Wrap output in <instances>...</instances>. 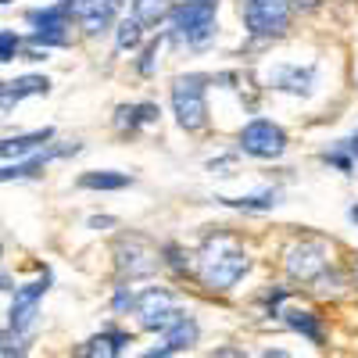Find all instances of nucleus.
Returning a JSON list of instances; mask_svg holds the SVG:
<instances>
[{
  "label": "nucleus",
  "mask_w": 358,
  "mask_h": 358,
  "mask_svg": "<svg viewBox=\"0 0 358 358\" xmlns=\"http://www.w3.org/2000/svg\"><path fill=\"white\" fill-rule=\"evenodd\" d=\"M251 255L229 233H212L194 255V273L208 290H233L248 276Z\"/></svg>",
  "instance_id": "f257e3e1"
},
{
  "label": "nucleus",
  "mask_w": 358,
  "mask_h": 358,
  "mask_svg": "<svg viewBox=\"0 0 358 358\" xmlns=\"http://www.w3.org/2000/svg\"><path fill=\"white\" fill-rule=\"evenodd\" d=\"M215 11H219V0H183L179 8L169 11L172 36L190 47H204L215 36Z\"/></svg>",
  "instance_id": "f03ea898"
},
{
  "label": "nucleus",
  "mask_w": 358,
  "mask_h": 358,
  "mask_svg": "<svg viewBox=\"0 0 358 358\" xmlns=\"http://www.w3.org/2000/svg\"><path fill=\"white\" fill-rule=\"evenodd\" d=\"M208 79L204 76H179L172 79V111L176 122L187 133H197L208 126Z\"/></svg>",
  "instance_id": "7ed1b4c3"
},
{
  "label": "nucleus",
  "mask_w": 358,
  "mask_h": 358,
  "mask_svg": "<svg viewBox=\"0 0 358 358\" xmlns=\"http://www.w3.org/2000/svg\"><path fill=\"white\" fill-rule=\"evenodd\" d=\"M115 268H118L122 280L151 276L158 268V248L147 241L143 233H122L115 241Z\"/></svg>",
  "instance_id": "20e7f679"
},
{
  "label": "nucleus",
  "mask_w": 358,
  "mask_h": 358,
  "mask_svg": "<svg viewBox=\"0 0 358 358\" xmlns=\"http://www.w3.org/2000/svg\"><path fill=\"white\" fill-rule=\"evenodd\" d=\"M287 276L297 280V283H312L322 268H330V244L326 241H315V236H305V241H294L287 248Z\"/></svg>",
  "instance_id": "39448f33"
},
{
  "label": "nucleus",
  "mask_w": 358,
  "mask_h": 358,
  "mask_svg": "<svg viewBox=\"0 0 358 358\" xmlns=\"http://www.w3.org/2000/svg\"><path fill=\"white\" fill-rule=\"evenodd\" d=\"M133 308H136V315H140V326H143V330H151V334H165L179 315H187L183 308L176 305V297H172L165 287L143 290L136 301H133Z\"/></svg>",
  "instance_id": "423d86ee"
},
{
  "label": "nucleus",
  "mask_w": 358,
  "mask_h": 358,
  "mask_svg": "<svg viewBox=\"0 0 358 358\" xmlns=\"http://www.w3.org/2000/svg\"><path fill=\"white\" fill-rule=\"evenodd\" d=\"M241 151L251 155V158H280L287 151V133L276 126V122H268V118H255V122H248L241 129Z\"/></svg>",
  "instance_id": "0eeeda50"
},
{
  "label": "nucleus",
  "mask_w": 358,
  "mask_h": 358,
  "mask_svg": "<svg viewBox=\"0 0 358 358\" xmlns=\"http://www.w3.org/2000/svg\"><path fill=\"white\" fill-rule=\"evenodd\" d=\"M244 25L251 36H280L290 25V0H248Z\"/></svg>",
  "instance_id": "6e6552de"
},
{
  "label": "nucleus",
  "mask_w": 358,
  "mask_h": 358,
  "mask_svg": "<svg viewBox=\"0 0 358 358\" xmlns=\"http://www.w3.org/2000/svg\"><path fill=\"white\" fill-rule=\"evenodd\" d=\"M47 287H50V276L43 273L40 280H33V283H25V287L15 290V301H11V312H8L15 334H25L29 326L36 322V315H40V301H43Z\"/></svg>",
  "instance_id": "1a4fd4ad"
},
{
  "label": "nucleus",
  "mask_w": 358,
  "mask_h": 358,
  "mask_svg": "<svg viewBox=\"0 0 358 358\" xmlns=\"http://www.w3.org/2000/svg\"><path fill=\"white\" fill-rule=\"evenodd\" d=\"M69 4H72V18H79V25L86 29L90 36L111 29L115 11H118L115 0H69Z\"/></svg>",
  "instance_id": "9d476101"
},
{
  "label": "nucleus",
  "mask_w": 358,
  "mask_h": 358,
  "mask_svg": "<svg viewBox=\"0 0 358 358\" xmlns=\"http://www.w3.org/2000/svg\"><path fill=\"white\" fill-rule=\"evenodd\" d=\"M129 344V337L126 334H97V337H90V341H83L79 348H76V355L72 358H111V355H118Z\"/></svg>",
  "instance_id": "9b49d317"
},
{
  "label": "nucleus",
  "mask_w": 358,
  "mask_h": 358,
  "mask_svg": "<svg viewBox=\"0 0 358 358\" xmlns=\"http://www.w3.org/2000/svg\"><path fill=\"white\" fill-rule=\"evenodd\" d=\"M312 83H315V69H301V65H290V69H276L273 72V86L283 90V94H312Z\"/></svg>",
  "instance_id": "f8f14e48"
},
{
  "label": "nucleus",
  "mask_w": 358,
  "mask_h": 358,
  "mask_svg": "<svg viewBox=\"0 0 358 358\" xmlns=\"http://www.w3.org/2000/svg\"><path fill=\"white\" fill-rule=\"evenodd\" d=\"M50 83L43 76H22L18 83H8L4 94H0V115H4L11 104H18L22 97H36V94H47Z\"/></svg>",
  "instance_id": "ddd939ff"
},
{
  "label": "nucleus",
  "mask_w": 358,
  "mask_h": 358,
  "mask_svg": "<svg viewBox=\"0 0 358 358\" xmlns=\"http://www.w3.org/2000/svg\"><path fill=\"white\" fill-rule=\"evenodd\" d=\"M54 136V129H36V133H22V136H11V140H0V158H25L47 147V140Z\"/></svg>",
  "instance_id": "4468645a"
},
{
  "label": "nucleus",
  "mask_w": 358,
  "mask_h": 358,
  "mask_svg": "<svg viewBox=\"0 0 358 358\" xmlns=\"http://www.w3.org/2000/svg\"><path fill=\"white\" fill-rule=\"evenodd\" d=\"M197 337H201L197 322H194L190 315H179L169 330H165V351H187V348L197 344Z\"/></svg>",
  "instance_id": "2eb2a0df"
},
{
  "label": "nucleus",
  "mask_w": 358,
  "mask_h": 358,
  "mask_svg": "<svg viewBox=\"0 0 358 358\" xmlns=\"http://www.w3.org/2000/svg\"><path fill=\"white\" fill-rule=\"evenodd\" d=\"M172 11V0H133V18L143 25V29H155L169 18Z\"/></svg>",
  "instance_id": "dca6fc26"
},
{
  "label": "nucleus",
  "mask_w": 358,
  "mask_h": 358,
  "mask_svg": "<svg viewBox=\"0 0 358 358\" xmlns=\"http://www.w3.org/2000/svg\"><path fill=\"white\" fill-rule=\"evenodd\" d=\"M133 183V176L126 172H83L79 187L83 190H126Z\"/></svg>",
  "instance_id": "f3484780"
},
{
  "label": "nucleus",
  "mask_w": 358,
  "mask_h": 358,
  "mask_svg": "<svg viewBox=\"0 0 358 358\" xmlns=\"http://www.w3.org/2000/svg\"><path fill=\"white\" fill-rule=\"evenodd\" d=\"M283 319H287V326H290L294 334L308 337L312 344H322V341H326V337H322V326H319V315H312V312H287Z\"/></svg>",
  "instance_id": "a211bd4d"
},
{
  "label": "nucleus",
  "mask_w": 358,
  "mask_h": 358,
  "mask_svg": "<svg viewBox=\"0 0 358 358\" xmlns=\"http://www.w3.org/2000/svg\"><path fill=\"white\" fill-rule=\"evenodd\" d=\"M47 165V155L43 158H29V162H15V165H4L0 169V183H11V179H36Z\"/></svg>",
  "instance_id": "6ab92c4d"
},
{
  "label": "nucleus",
  "mask_w": 358,
  "mask_h": 358,
  "mask_svg": "<svg viewBox=\"0 0 358 358\" xmlns=\"http://www.w3.org/2000/svg\"><path fill=\"white\" fill-rule=\"evenodd\" d=\"M140 40H143V25H140L136 18L118 22V33H115V43H118V50H133V47H140Z\"/></svg>",
  "instance_id": "aec40b11"
},
{
  "label": "nucleus",
  "mask_w": 358,
  "mask_h": 358,
  "mask_svg": "<svg viewBox=\"0 0 358 358\" xmlns=\"http://www.w3.org/2000/svg\"><path fill=\"white\" fill-rule=\"evenodd\" d=\"M69 25H40L33 33V43L36 47H69Z\"/></svg>",
  "instance_id": "412c9836"
},
{
  "label": "nucleus",
  "mask_w": 358,
  "mask_h": 358,
  "mask_svg": "<svg viewBox=\"0 0 358 358\" xmlns=\"http://www.w3.org/2000/svg\"><path fill=\"white\" fill-rule=\"evenodd\" d=\"M229 208H244V212H268L276 204V194H258V197H219Z\"/></svg>",
  "instance_id": "4be33fe9"
},
{
  "label": "nucleus",
  "mask_w": 358,
  "mask_h": 358,
  "mask_svg": "<svg viewBox=\"0 0 358 358\" xmlns=\"http://www.w3.org/2000/svg\"><path fill=\"white\" fill-rule=\"evenodd\" d=\"M115 126L122 129V133H126V129L133 133V129L140 126V108H136V104H122V108L115 111Z\"/></svg>",
  "instance_id": "5701e85b"
},
{
  "label": "nucleus",
  "mask_w": 358,
  "mask_h": 358,
  "mask_svg": "<svg viewBox=\"0 0 358 358\" xmlns=\"http://www.w3.org/2000/svg\"><path fill=\"white\" fill-rule=\"evenodd\" d=\"M158 50H162V40L147 43V50H143V62H140V76H155V65H158Z\"/></svg>",
  "instance_id": "b1692460"
},
{
  "label": "nucleus",
  "mask_w": 358,
  "mask_h": 358,
  "mask_svg": "<svg viewBox=\"0 0 358 358\" xmlns=\"http://www.w3.org/2000/svg\"><path fill=\"white\" fill-rule=\"evenodd\" d=\"M18 47H22V40L15 33H0V62H11L18 54Z\"/></svg>",
  "instance_id": "393cba45"
},
{
  "label": "nucleus",
  "mask_w": 358,
  "mask_h": 358,
  "mask_svg": "<svg viewBox=\"0 0 358 358\" xmlns=\"http://www.w3.org/2000/svg\"><path fill=\"white\" fill-rule=\"evenodd\" d=\"M133 301H136V297H133V294H129L126 287H118V294H115V312H126V308H129Z\"/></svg>",
  "instance_id": "a878e982"
},
{
  "label": "nucleus",
  "mask_w": 358,
  "mask_h": 358,
  "mask_svg": "<svg viewBox=\"0 0 358 358\" xmlns=\"http://www.w3.org/2000/svg\"><path fill=\"white\" fill-rule=\"evenodd\" d=\"M0 358H18V344L4 334H0Z\"/></svg>",
  "instance_id": "bb28decb"
},
{
  "label": "nucleus",
  "mask_w": 358,
  "mask_h": 358,
  "mask_svg": "<svg viewBox=\"0 0 358 358\" xmlns=\"http://www.w3.org/2000/svg\"><path fill=\"white\" fill-rule=\"evenodd\" d=\"M165 255H169V265H172V268H179V273L187 268V262H183V251H179V248H165Z\"/></svg>",
  "instance_id": "cd10ccee"
},
{
  "label": "nucleus",
  "mask_w": 358,
  "mask_h": 358,
  "mask_svg": "<svg viewBox=\"0 0 358 358\" xmlns=\"http://www.w3.org/2000/svg\"><path fill=\"white\" fill-rule=\"evenodd\" d=\"M140 108V122H158V108L155 104H136Z\"/></svg>",
  "instance_id": "c85d7f7f"
},
{
  "label": "nucleus",
  "mask_w": 358,
  "mask_h": 358,
  "mask_svg": "<svg viewBox=\"0 0 358 358\" xmlns=\"http://www.w3.org/2000/svg\"><path fill=\"white\" fill-rule=\"evenodd\" d=\"M212 358H248L244 351H236V348H222V351H215Z\"/></svg>",
  "instance_id": "c756f323"
},
{
  "label": "nucleus",
  "mask_w": 358,
  "mask_h": 358,
  "mask_svg": "<svg viewBox=\"0 0 358 358\" xmlns=\"http://www.w3.org/2000/svg\"><path fill=\"white\" fill-rule=\"evenodd\" d=\"M344 147H348V155H351V158H358V133H355V136H351Z\"/></svg>",
  "instance_id": "7c9ffc66"
},
{
  "label": "nucleus",
  "mask_w": 358,
  "mask_h": 358,
  "mask_svg": "<svg viewBox=\"0 0 358 358\" xmlns=\"http://www.w3.org/2000/svg\"><path fill=\"white\" fill-rule=\"evenodd\" d=\"M290 4H297V8H315V4H322V0H290Z\"/></svg>",
  "instance_id": "2f4dec72"
},
{
  "label": "nucleus",
  "mask_w": 358,
  "mask_h": 358,
  "mask_svg": "<svg viewBox=\"0 0 358 358\" xmlns=\"http://www.w3.org/2000/svg\"><path fill=\"white\" fill-rule=\"evenodd\" d=\"M115 219H90V226H94V229H101V226H111Z\"/></svg>",
  "instance_id": "473e14b6"
},
{
  "label": "nucleus",
  "mask_w": 358,
  "mask_h": 358,
  "mask_svg": "<svg viewBox=\"0 0 358 358\" xmlns=\"http://www.w3.org/2000/svg\"><path fill=\"white\" fill-rule=\"evenodd\" d=\"M262 358H290V355H287V351H265Z\"/></svg>",
  "instance_id": "72a5a7b5"
},
{
  "label": "nucleus",
  "mask_w": 358,
  "mask_h": 358,
  "mask_svg": "<svg viewBox=\"0 0 358 358\" xmlns=\"http://www.w3.org/2000/svg\"><path fill=\"white\" fill-rule=\"evenodd\" d=\"M0 290H15V287H11V280H8V276H0Z\"/></svg>",
  "instance_id": "f704fd0d"
},
{
  "label": "nucleus",
  "mask_w": 358,
  "mask_h": 358,
  "mask_svg": "<svg viewBox=\"0 0 358 358\" xmlns=\"http://www.w3.org/2000/svg\"><path fill=\"white\" fill-rule=\"evenodd\" d=\"M355 283H358V258H355Z\"/></svg>",
  "instance_id": "c9c22d12"
},
{
  "label": "nucleus",
  "mask_w": 358,
  "mask_h": 358,
  "mask_svg": "<svg viewBox=\"0 0 358 358\" xmlns=\"http://www.w3.org/2000/svg\"><path fill=\"white\" fill-rule=\"evenodd\" d=\"M4 86H8V83H0V94H4Z\"/></svg>",
  "instance_id": "e433bc0d"
},
{
  "label": "nucleus",
  "mask_w": 358,
  "mask_h": 358,
  "mask_svg": "<svg viewBox=\"0 0 358 358\" xmlns=\"http://www.w3.org/2000/svg\"><path fill=\"white\" fill-rule=\"evenodd\" d=\"M0 258H4V244H0Z\"/></svg>",
  "instance_id": "4c0bfd02"
},
{
  "label": "nucleus",
  "mask_w": 358,
  "mask_h": 358,
  "mask_svg": "<svg viewBox=\"0 0 358 358\" xmlns=\"http://www.w3.org/2000/svg\"><path fill=\"white\" fill-rule=\"evenodd\" d=\"M0 4H8V0H0Z\"/></svg>",
  "instance_id": "58836bf2"
}]
</instances>
